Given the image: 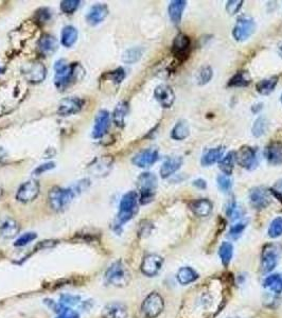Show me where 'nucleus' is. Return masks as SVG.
<instances>
[{"label":"nucleus","mask_w":282,"mask_h":318,"mask_svg":"<svg viewBox=\"0 0 282 318\" xmlns=\"http://www.w3.org/2000/svg\"><path fill=\"white\" fill-rule=\"evenodd\" d=\"M163 264V259L161 256L152 254L148 255L141 263V272L146 276H155L161 271Z\"/></svg>","instance_id":"10"},{"label":"nucleus","mask_w":282,"mask_h":318,"mask_svg":"<svg viewBox=\"0 0 282 318\" xmlns=\"http://www.w3.org/2000/svg\"><path fill=\"white\" fill-rule=\"evenodd\" d=\"M137 201L138 195L135 191H130L123 195L120 201L119 212L117 216V223L119 226L127 223L134 217L135 212L137 210Z\"/></svg>","instance_id":"2"},{"label":"nucleus","mask_w":282,"mask_h":318,"mask_svg":"<svg viewBox=\"0 0 282 318\" xmlns=\"http://www.w3.org/2000/svg\"><path fill=\"white\" fill-rule=\"evenodd\" d=\"M84 100L79 97L65 98L59 103L58 114L60 116H70L79 113L84 106Z\"/></svg>","instance_id":"9"},{"label":"nucleus","mask_w":282,"mask_h":318,"mask_svg":"<svg viewBox=\"0 0 282 318\" xmlns=\"http://www.w3.org/2000/svg\"><path fill=\"white\" fill-rule=\"evenodd\" d=\"M272 192H273V194L275 195V197L277 198L282 203V179L277 181V183L275 185Z\"/></svg>","instance_id":"51"},{"label":"nucleus","mask_w":282,"mask_h":318,"mask_svg":"<svg viewBox=\"0 0 282 318\" xmlns=\"http://www.w3.org/2000/svg\"><path fill=\"white\" fill-rule=\"evenodd\" d=\"M110 123V116L106 111H100L97 114L93 130V137L96 139L102 138L107 133Z\"/></svg>","instance_id":"14"},{"label":"nucleus","mask_w":282,"mask_h":318,"mask_svg":"<svg viewBox=\"0 0 282 318\" xmlns=\"http://www.w3.org/2000/svg\"><path fill=\"white\" fill-rule=\"evenodd\" d=\"M2 194H3V190H2V188L0 187V198L2 197Z\"/></svg>","instance_id":"54"},{"label":"nucleus","mask_w":282,"mask_h":318,"mask_svg":"<svg viewBox=\"0 0 282 318\" xmlns=\"http://www.w3.org/2000/svg\"><path fill=\"white\" fill-rule=\"evenodd\" d=\"M75 191L72 189H64L60 187H53L49 191V204L55 211H62L69 206L75 197Z\"/></svg>","instance_id":"5"},{"label":"nucleus","mask_w":282,"mask_h":318,"mask_svg":"<svg viewBox=\"0 0 282 318\" xmlns=\"http://www.w3.org/2000/svg\"><path fill=\"white\" fill-rule=\"evenodd\" d=\"M278 83V77H271L268 79H264L260 81L258 84H257L256 89L258 91L259 94L266 96L272 93V91L275 89L276 85Z\"/></svg>","instance_id":"29"},{"label":"nucleus","mask_w":282,"mask_h":318,"mask_svg":"<svg viewBox=\"0 0 282 318\" xmlns=\"http://www.w3.org/2000/svg\"><path fill=\"white\" fill-rule=\"evenodd\" d=\"M251 83V77L247 71H239L230 79L229 86L231 87H246Z\"/></svg>","instance_id":"30"},{"label":"nucleus","mask_w":282,"mask_h":318,"mask_svg":"<svg viewBox=\"0 0 282 318\" xmlns=\"http://www.w3.org/2000/svg\"><path fill=\"white\" fill-rule=\"evenodd\" d=\"M256 24L253 18L248 16H242L238 20L236 26L234 28V38L237 41H244L249 39L255 32Z\"/></svg>","instance_id":"7"},{"label":"nucleus","mask_w":282,"mask_h":318,"mask_svg":"<svg viewBox=\"0 0 282 318\" xmlns=\"http://www.w3.org/2000/svg\"><path fill=\"white\" fill-rule=\"evenodd\" d=\"M245 227H246V224L243 223V222H240V223L234 225L230 228V237L237 238L239 236L242 234L243 230L245 229Z\"/></svg>","instance_id":"47"},{"label":"nucleus","mask_w":282,"mask_h":318,"mask_svg":"<svg viewBox=\"0 0 282 318\" xmlns=\"http://www.w3.org/2000/svg\"><path fill=\"white\" fill-rule=\"evenodd\" d=\"M278 54L282 58V41H280L278 45Z\"/></svg>","instance_id":"53"},{"label":"nucleus","mask_w":282,"mask_h":318,"mask_svg":"<svg viewBox=\"0 0 282 318\" xmlns=\"http://www.w3.org/2000/svg\"><path fill=\"white\" fill-rule=\"evenodd\" d=\"M190 208H191V210L193 211L195 216L204 218V217H208L211 213L212 204L210 200H208L206 199H201L192 201V203L190 204Z\"/></svg>","instance_id":"24"},{"label":"nucleus","mask_w":282,"mask_h":318,"mask_svg":"<svg viewBox=\"0 0 282 318\" xmlns=\"http://www.w3.org/2000/svg\"><path fill=\"white\" fill-rule=\"evenodd\" d=\"M218 186L220 188V190H222L223 192H228L231 188V180L229 179V177L227 175H219L218 176Z\"/></svg>","instance_id":"44"},{"label":"nucleus","mask_w":282,"mask_h":318,"mask_svg":"<svg viewBox=\"0 0 282 318\" xmlns=\"http://www.w3.org/2000/svg\"><path fill=\"white\" fill-rule=\"evenodd\" d=\"M163 299L156 292H152L151 294H149L141 305V310L148 318L157 317L163 311Z\"/></svg>","instance_id":"6"},{"label":"nucleus","mask_w":282,"mask_h":318,"mask_svg":"<svg viewBox=\"0 0 282 318\" xmlns=\"http://www.w3.org/2000/svg\"><path fill=\"white\" fill-rule=\"evenodd\" d=\"M20 231V225L14 219L5 218L0 221V236L4 238H11L15 237Z\"/></svg>","instance_id":"22"},{"label":"nucleus","mask_w":282,"mask_h":318,"mask_svg":"<svg viewBox=\"0 0 282 318\" xmlns=\"http://www.w3.org/2000/svg\"><path fill=\"white\" fill-rule=\"evenodd\" d=\"M158 159V153L156 150L148 149L139 152L133 158V163L139 168H146L154 164Z\"/></svg>","instance_id":"15"},{"label":"nucleus","mask_w":282,"mask_h":318,"mask_svg":"<svg viewBox=\"0 0 282 318\" xmlns=\"http://www.w3.org/2000/svg\"><path fill=\"white\" fill-rule=\"evenodd\" d=\"M51 17V13L46 9H41L38 12V20L40 22H47Z\"/></svg>","instance_id":"50"},{"label":"nucleus","mask_w":282,"mask_h":318,"mask_svg":"<svg viewBox=\"0 0 282 318\" xmlns=\"http://www.w3.org/2000/svg\"><path fill=\"white\" fill-rule=\"evenodd\" d=\"M187 5V1L185 0H174L169 5V15L170 20H172L173 23L177 24L180 23L182 17L183 10H185Z\"/></svg>","instance_id":"26"},{"label":"nucleus","mask_w":282,"mask_h":318,"mask_svg":"<svg viewBox=\"0 0 282 318\" xmlns=\"http://www.w3.org/2000/svg\"><path fill=\"white\" fill-rule=\"evenodd\" d=\"M109 81L115 84H120L125 79V71L123 68H117L114 71H110L107 75Z\"/></svg>","instance_id":"43"},{"label":"nucleus","mask_w":282,"mask_h":318,"mask_svg":"<svg viewBox=\"0 0 282 318\" xmlns=\"http://www.w3.org/2000/svg\"><path fill=\"white\" fill-rule=\"evenodd\" d=\"M54 167L55 166H54L53 162H47V163H44V164H40V166H39L38 168H36L34 170V174L35 175L42 174L44 172H46V171H49V170L53 169Z\"/></svg>","instance_id":"48"},{"label":"nucleus","mask_w":282,"mask_h":318,"mask_svg":"<svg viewBox=\"0 0 282 318\" xmlns=\"http://www.w3.org/2000/svg\"><path fill=\"white\" fill-rule=\"evenodd\" d=\"M127 104L125 102H121L119 103L117 107L115 108V112H114V122L116 123L117 126L122 127L124 125V120H125V116L127 114Z\"/></svg>","instance_id":"36"},{"label":"nucleus","mask_w":282,"mask_h":318,"mask_svg":"<svg viewBox=\"0 0 282 318\" xmlns=\"http://www.w3.org/2000/svg\"><path fill=\"white\" fill-rule=\"evenodd\" d=\"M282 235V218H276L269 225L268 236L271 238H277Z\"/></svg>","instance_id":"40"},{"label":"nucleus","mask_w":282,"mask_h":318,"mask_svg":"<svg viewBox=\"0 0 282 318\" xmlns=\"http://www.w3.org/2000/svg\"><path fill=\"white\" fill-rule=\"evenodd\" d=\"M224 154V148H216L208 151L206 154L201 157V164L203 166H211V164L218 162Z\"/></svg>","instance_id":"32"},{"label":"nucleus","mask_w":282,"mask_h":318,"mask_svg":"<svg viewBox=\"0 0 282 318\" xmlns=\"http://www.w3.org/2000/svg\"><path fill=\"white\" fill-rule=\"evenodd\" d=\"M36 238V234L35 232H26V234L20 236L17 238L16 242L14 243V245L16 247H21L24 245H28L29 243H31Z\"/></svg>","instance_id":"42"},{"label":"nucleus","mask_w":282,"mask_h":318,"mask_svg":"<svg viewBox=\"0 0 282 318\" xmlns=\"http://www.w3.org/2000/svg\"><path fill=\"white\" fill-rule=\"evenodd\" d=\"M190 49V39L186 34L180 33L176 36L174 41H173V53L175 54V57L182 59L183 57H187V54L189 52Z\"/></svg>","instance_id":"19"},{"label":"nucleus","mask_w":282,"mask_h":318,"mask_svg":"<svg viewBox=\"0 0 282 318\" xmlns=\"http://www.w3.org/2000/svg\"><path fill=\"white\" fill-rule=\"evenodd\" d=\"M193 185L196 187V188H199V189H206L207 188V182L204 180V179H196L193 181Z\"/></svg>","instance_id":"52"},{"label":"nucleus","mask_w":282,"mask_h":318,"mask_svg":"<svg viewBox=\"0 0 282 318\" xmlns=\"http://www.w3.org/2000/svg\"><path fill=\"white\" fill-rule=\"evenodd\" d=\"M78 313L76 311L71 310L70 308H64L62 313H60V315L57 318H78Z\"/></svg>","instance_id":"49"},{"label":"nucleus","mask_w":282,"mask_h":318,"mask_svg":"<svg viewBox=\"0 0 282 318\" xmlns=\"http://www.w3.org/2000/svg\"><path fill=\"white\" fill-rule=\"evenodd\" d=\"M108 13L109 11L106 4H96L88 11L86 20L90 26H97L105 20Z\"/></svg>","instance_id":"16"},{"label":"nucleus","mask_w":282,"mask_h":318,"mask_svg":"<svg viewBox=\"0 0 282 318\" xmlns=\"http://www.w3.org/2000/svg\"><path fill=\"white\" fill-rule=\"evenodd\" d=\"M181 164H182L181 157L177 156V157L168 158L167 160L163 162V164L161 168V177H163V179H167V177L171 176L181 167Z\"/></svg>","instance_id":"25"},{"label":"nucleus","mask_w":282,"mask_h":318,"mask_svg":"<svg viewBox=\"0 0 282 318\" xmlns=\"http://www.w3.org/2000/svg\"><path fill=\"white\" fill-rule=\"evenodd\" d=\"M212 79V69L209 66H203L198 70L196 73V82L200 85H205L210 82Z\"/></svg>","instance_id":"38"},{"label":"nucleus","mask_w":282,"mask_h":318,"mask_svg":"<svg viewBox=\"0 0 282 318\" xmlns=\"http://www.w3.org/2000/svg\"><path fill=\"white\" fill-rule=\"evenodd\" d=\"M189 134L190 128L188 123L185 120H181L173 127L172 132H171V137L176 140V141H181V140L186 139L189 136Z\"/></svg>","instance_id":"28"},{"label":"nucleus","mask_w":282,"mask_h":318,"mask_svg":"<svg viewBox=\"0 0 282 318\" xmlns=\"http://www.w3.org/2000/svg\"><path fill=\"white\" fill-rule=\"evenodd\" d=\"M154 97L157 102L164 108H170L173 105L175 100V94L173 89L168 85H158L154 90Z\"/></svg>","instance_id":"11"},{"label":"nucleus","mask_w":282,"mask_h":318,"mask_svg":"<svg viewBox=\"0 0 282 318\" xmlns=\"http://www.w3.org/2000/svg\"><path fill=\"white\" fill-rule=\"evenodd\" d=\"M280 101H281V103H282V95H281V97H280Z\"/></svg>","instance_id":"56"},{"label":"nucleus","mask_w":282,"mask_h":318,"mask_svg":"<svg viewBox=\"0 0 282 318\" xmlns=\"http://www.w3.org/2000/svg\"><path fill=\"white\" fill-rule=\"evenodd\" d=\"M80 302V297L72 295H63L60 298V304L66 308H69L71 305H76Z\"/></svg>","instance_id":"46"},{"label":"nucleus","mask_w":282,"mask_h":318,"mask_svg":"<svg viewBox=\"0 0 282 318\" xmlns=\"http://www.w3.org/2000/svg\"><path fill=\"white\" fill-rule=\"evenodd\" d=\"M219 255L223 264L227 266L232 259V256H234V246H232V244L229 242L222 243V245L220 246L219 249Z\"/></svg>","instance_id":"34"},{"label":"nucleus","mask_w":282,"mask_h":318,"mask_svg":"<svg viewBox=\"0 0 282 318\" xmlns=\"http://www.w3.org/2000/svg\"><path fill=\"white\" fill-rule=\"evenodd\" d=\"M137 185L140 190V203L142 205L151 203L157 187L156 176L150 172L140 174L137 179Z\"/></svg>","instance_id":"4"},{"label":"nucleus","mask_w":282,"mask_h":318,"mask_svg":"<svg viewBox=\"0 0 282 318\" xmlns=\"http://www.w3.org/2000/svg\"><path fill=\"white\" fill-rule=\"evenodd\" d=\"M80 5L79 0H64L60 3V10L66 14H72L78 10Z\"/></svg>","instance_id":"41"},{"label":"nucleus","mask_w":282,"mask_h":318,"mask_svg":"<svg viewBox=\"0 0 282 318\" xmlns=\"http://www.w3.org/2000/svg\"><path fill=\"white\" fill-rule=\"evenodd\" d=\"M78 40V30L72 26H67L63 29L62 32V44L69 48L76 44Z\"/></svg>","instance_id":"33"},{"label":"nucleus","mask_w":282,"mask_h":318,"mask_svg":"<svg viewBox=\"0 0 282 318\" xmlns=\"http://www.w3.org/2000/svg\"><path fill=\"white\" fill-rule=\"evenodd\" d=\"M38 47L39 50L46 54V56H50V54H53L59 47V42L57 39L54 36L50 34H44L40 36V39L39 40L38 42Z\"/></svg>","instance_id":"20"},{"label":"nucleus","mask_w":282,"mask_h":318,"mask_svg":"<svg viewBox=\"0 0 282 318\" xmlns=\"http://www.w3.org/2000/svg\"><path fill=\"white\" fill-rule=\"evenodd\" d=\"M266 157L268 162L273 166L282 164V143L275 141L269 144L266 149Z\"/></svg>","instance_id":"23"},{"label":"nucleus","mask_w":282,"mask_h":318,"mask_svg":"<svg viewBox=\"0 0 282 318\" xmlns=\"http://www.w3.org/2000/svg\"><path fill=\"white\" fill-rule=\"evenodd\" d=\"M4 72V68H2V67H0V73H3Z\"/></svg>","instance_id":"55"},{"label":"nucleus","mask_w":282,"mask_h":318,"mask_svg":"<svg viewBox=\"0 0 282 318\" xmlns=\"http://www.w3.org/2000/svg\"><path fill=\"white\" fill-rule=\"evenodd\" d=\"M267 128V120L264 117H259L255 121L253 125V135L255 137H260L265 133Z\"/></svg>","instance_id":"39"},{"label":"nucleus","mask_w":282,"mask_h":318,"mask_svg":"<svg viewBox=\"0 0 282 318\" xmlns=\"http://www.w3.org/2000/svg\"><path fill=\"white\" fill-rule=\"evenodd\" d=\"M278 262V249L275 245H267L262 253L261 267L263 272H272Z\"/></svg>","instance_id":"12"},{"label":"nucleus","mask_w":282,"mask_h":318,"mask_svg":"<svg viewBox=\"0 0 282 318\" xmlns=\"http://www.w3.org/2000/svg\"><path fill=\"white\" fill-rule=\"evenodd\" d=\"M104 318H127V308L123 303L113 302L103 310Z\"/></svg>","instance_id":"21"},{"label":"nucleus","mask_w":282,"mask_h":318,"mask_svg":"<svg viewBox=\"0 0 282 318\" xmlns=\"http://www.w3.org/2000/svg\"><path fill=\"white\" fill-rule=\"evenodd\" d=\"M236 160L245 169H253L257 161L256 151L250 146H242L236 154Z\"/></svg>","instance_id":"13"},{"label":"nucleus","mask_w":282,"mask_h":318,"mask_svg":"<svg viewBox=\"0 0 282 318\" xmlns=\"http://www.w3.org/2000/svg\"><path fill=\"white\" fill-rule=\"evenodd\" d=\"M24 77L31 83H40L46 78V68L40 63H33L24 69Z\"/></svg>","instance_id":"17"},{"label":"nucleus","mask_w":282,"mask_h":318,"mask_svg":"<svg viewBox=\"0 0 282 318\" xmlns=\"http://www.w3.org/2000/svg\"><path fill=\"white\" fill-rule=\"evenodd\" d=\"M250 201L257 209H263L271 203V197L265 189L256 188L250 192Z\"/></svg>","instance_id":"18"},{"label":"nucleus","mask_w":282,"mask_h":318,"mask_svg":"<svg viewBox=\"0 0 282 318\" xmlns=\"http://www.w3.org/2000/svg\"><path fill=\"white\" fill-rule=\"evenodd\" d=\"M54 84L58 89L64 90L77 82V80L84 76V69L79 64L67 65L64 60H60L55 64Z\"/></svg>","instance_id":"1"},{"label":"nucleus","mask_w":282,"mask_h":318,"mask_svg":"<svg viewBox=\"0 0 282 318\" xmlns=\"http://www.w3.org/2000/svg\"><path fill=\"white\" fill-rule=\"evenodd\" d=\"M40 193V185L36 180H29L18 189L15 198L20 203H30L36 199Z\"/></svg>","instance_id":"8"},{"label":"nucleus","mask_w":282,"mask_h":318,"mask_svg":"<svg viewBox=\"0 0 282 318\" xmlns=\"http://www.w3.org/2000/svg\"><path fill=\"white\" fill-rule=\"evenodd\" d=\"M264 286L276 294H280L282 292V278L279 275H271L265 279Z\"/></svg>","instance_id":"37"},{"label":"nucleus","mask_w":282,"mask_h":318,"mask_svg":"<svg viewBox=\"0 0 282 318\" xmlns=\"http://www.w3.org/2000/svg\"><path fill=\"white\" fill-rule=\"evenodd\" d=\"M142 54H143L142 48L134 47V48L128 49V50H126L124 52L123 57H122V60H123L125 64H135L141 59Z\"/></svg>","instance_id":"35"},{"label":"nucleus","mask_w":282,"mask_h":318,"mask_svg":"<svg viewBox=\"0 0 282 318\" xmlns=\"http://www.w3.org/2000/svg\"><path fill=\"white\" fill-rule=\"evenodd\" d=\"M199 275L191 267H181L176 274V279L181 285H187L198 280Z\"/></svg>","instance_id":"27"},{"label":"nucleus","mask_w":282,"mask_h":318,"mask_svg":"<svg viewBox=\"0 0 282 318\" xmlns=\"http://www.w3.org/2000/svg\"><path fill=\"white\" fill-rule=\"evenodd\" d=\"M242 4H243V0H231V1L227 2L226 10H227V12L230 15H234L240 11Z\"/></svg>","instance_id":"45"},{"label":"nucleus","mask_w":282,"mask_h":318,"mask_svg":"<svg viewBox=\"0 0 282 318\" xmlns=\"http://www.w3.org/2000/svg\"><path fill=\"white\" fill-rule=\"evenodd\" d=\"M235 162H236V153L230 152L219 162V168L225 175L229 176L232 174V171H234Z\"/></svg>","instance_id":"31"},{"label":"nucleus","mask_w":282,"mask_h":318,"mask_svg":"<svg viewBox=\"0 0 282 318\" xmlns=\"http://www.w3.org/2000/svg\"><path fill=\"white\" fill-rule=\"evenodd\" d=\"M105 279L109 284L117 287H123L130 283L131 274L123 263L118 261L108 267L105 274Z\"/></svg>","instance_id":"3"}]
</instances>
